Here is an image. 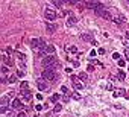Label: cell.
Returning a JSON list of instances; mask_svg holds the SVG:
<instances>
[{"label":"cell","instance_id":"cell-8","mask_svg":"<svg viewBox=\"0 0 129 117\" xmlns=\"http://www.w3.org/2000/svg\"><path fill=\"white\" fill-rule=\"evenodd\" d=\"M44 18H46V20H47V21H49V23H50V21H53L55 18H56V12H55L53 9L47 8L46 11H44Z\"/></svg>","mask_w":129,"mask_h":117},{"label":"cell","instance_id":"cell-4","mask_svg":"<svg viewBox=\"0 0 129 117\" xmlns=\"http://www.w3.org/2000/svg\"><path fill=\"white\" fill-rule=\"evenodd\" d=\"M55 64H56V59H55V56H53V55L43 58V61H41V66H43V69H44V70H49V69H52V67H53Z\"/></svg>","mask_w":129,"mask_h":117},{"label":"cell","instance_id":"cell-10","mask_svg":"<svg viewBox=\"0 0 129 117\" xmlns=\"http://www.w3.org/2000/svg\"><path fill=\"white\" fill-rule=\"evenodd\" d=\"M23 105H24V103L21 102L18 97H15V99H12V100H11V106H12L14 109H20V108H23Z\"/></svg>","mask_w":129,"mask_h":117},{"label":"cell","instance_id":"cell-46","mask_svg":"<svg viewBox=\"0 0 129 117\" xmlns=\"http://www.w3.org/2000/svg\"><path fill=\"white\" fill-rule=\"evenodd\" d=\"M103 117H106V116H103Z\"/></svg>","mask_w":129,"mask_h":117},{"label":"cell","instance_id":"cell-20","mask_svg":"<svg viewBox=\"0 0 129 117\" xmlns=\"http://www.w3.org/2000/svg\"><path fill=\"white\" fill-rule=\"evenodd\" d=\"M52 5H53V6H56V8H62L64 2H61V0H53V2H52Z\"/></svg>","mask_w":129,"mask_h":117},{"label":"cell","instance_id":"cell-17","mask_svg":"<svg viewBox=\"0 0 129 117\" xmlns=\"http://www.w3.org/2000/svg\"><path fill=\"white\" fill-rule=\"evenodd\" d=\"M125 94H126V91H125V90L118 88L117 91H114V97H120V96H125Z\"/></svg>","mask_w":129,"mask_h":117},{"label":"cell","instance_id":"cell-5","mask_svg":"<svg viewBox=\"0 0 129 117\" xmlns=\"http://www.w3.org/2000/svg\"><path fill=\"white\" fill-rule=\"evenodd\" d=\"M53 53H55V46H53V44H47V46L44 47L41 52H38V55H40L41 58L50 56V55H53Z\"/></svg>","mask_w":129,"mask_h":117},{"label":"cell","instance_id":"cell-33","mask_svg":"<svg viewBox=\"0 0 129 117\" xmlns=\"http://www.w3.org/2000/svg\"><path fill=\"white\" fill-rule=\"evenodd\" d=\"M112 58L114 59H120V53H112Z\"/></svg>","mask_w":129,"mask_h":117},{"label":"cell","instance_id":"cell-26","mask_svg":"<svg viewBox=\"0 0 129 117\" xmlns=\"http://www.w3.org/2000/svg\"><path fill=\"white\" fill-rule=\"evenodd\" d=\"M8 82H9V84L17 82V76H15V74H11V76H9V79H8Z\"/></svg>","mask_w":129,"mask_h":117},{"label":"cell","instance_id":"cell-18","mask_svg":"<svg viewBox=\"0 0 129 117\" xmlns=\"http://www.w3.org/2000/svg\"><path fill=\"white\" fill-rule=\"evenodd\" d=\"M15 55H17V58H18L20 61L26 62V55H24V53H21V52H15Z\"/></svg>","mask_w":129,"mask_h":117},{"label":"cell","instance_id":"cell-16","mask_svg":"<svg viewBox=\"0 0 129 117\" xmlns=\"http://www.w3.org/2000/svg\"><path fill=\"white\" fill-rule=\"evenodd\" d=\"M46 31L49 32V34H53V32L56 31V26H55L53 23H47L46 24Z\"/></svg>","mask_w":129,"mask_h":117},{"label":"cell","instance_id":"cell-21","mask_svg":"<svg viewBox=\"0 0 129 117\" xmlns=\"http://www.w3.org/2000/svg\"><path fill=\"white\" fill-rule=\"evenodd\" d=\"M61 109H62V105H61V103H56V105L53 106V113H61Z\"/></svg>","mask_w":129,"mask_h":117},{"label":"cell","instance_id":"cell-32","mask_svg":"<svg viewBox=\"0 0 129 117\" xmlns=\"http://www.w3.org/2000/svg\"><path fill=\"white\" fill-rule=\"evenodd\" d=\"M125 66H126V62L123 59H118V67H125Z\"/></svg>","mask_w":129,"mask_h":117},{"label":"cell","instance_id":"cell-11","mask_svg":"<svg viewBox=\"0 0 129 117\" xmlns=\"http://www.w3.org/2000/svg\"><path fill=\"white\" fill-rule=\"evenodd\" d=\"M80 40H82V41H88V43H93V41H94L91 34H82V35H80Z\"/></svg>","mask_w":129,"mask_h":117},{"label":"cell","instance_id":"cell-43","mask_svg":"<svg viewBox=\"0 0 129 117\" xmlns=\"http://www.w3.org/2000/svg\"><path fill=\"white\" fill-rule=\"evenodd\" d=\"M125 3H126V5H129V0H128V2H125Z\"/></svg>","mask_w":129,"mask_h":117},{"label":"cell","instance_id":"cell-14","mask_svg":"<svg viewBox=\"0 0 129 117\" xmlns=\"http://www.w3.org/2000/svg\"><path fill=\"white\" fill-rule=\"evenodd\" d=\"M0 103H2V108H6L8 105H11V102H9V97H8V96H3L2 99H0Z\"/></svg>","mask_w":129,"mask_h":117},{"label":"cell","instance_id":"cell-22","mask_svg":"<svg viewBox=\"0 0 129 117\" xmlns=\"http://www.w3.org/2000/svg\"><path fill=\"white\" fill-rule=\"evenodd\" d=\"M58 100H59V94L55 93V94H52V96H50V102H58Z\"/></svg>","mask_w":129,"mask_h":117},{"label":"cell","instance_id":"cell-13","mask_svg":"<svg viewBox=\"0 0 129 117\" xmlns=\"http://www.w3.org/2000/svg\"><path fill=\"white\" fill-rule=\"evenodd\" d=\"M112 21L115 24H121V23H125V17L123 15H115V17H112Z\"/></svg>","mask_w":129,"mask_h":117},{"label":"cell","instance_id":"cell-37","mask_svg":"<svg viewBox=\"0 0 129 117\" xmlns=\"http://www.w3.org/2000/svg\"><path fill=\"white\" fill-rule=\"evenodd\" d=\"M106 88H108V90H109V91H112V90H114V87H112V85H111V84H108V87H106Z\"/></svg>","mask_w":129,"mask_h":117},{"label":"cell","instance_id":"cell-35","mask_svg":"<svg viewBox=\"0 0 129 117\" xmlns=\"http://www.w3.org/2000/svg\"><path fill=\"white\" fill-rule=\"evenodd\" d=\"M97 53H100V55H103V53H105V49H103V47H99Z\"/></svg>","mask_w":129,"mask_h":117},{"label":"cell","instance_id":"cell-7","mask_svg":"<svg viewBox=\"0 0 129 117\" xmlns=\"http://www.w3.org/2000/svg\"><path fill=\"white\" fill-rule=\"evenodd\" d=\"M37 87L41 91H47V90H49V82H47L44 78H40V79L37 81Z\"/></svg>","mask_w":129,"mask_h":117},{"label":"cell","instance_id":"cell-28","mask_svg":"<svg viewBox=\"0 0 129 117\" xmlns=\"http://www.w3.org/2000/svg\"><path fill=\"white\" fill-rule=\"evenodd\" d=\"M61 93H62V94H65V96H67V94H68V88H67L65 85H62V87H61Z\"/></svg>","mask_w":129,"mask_h":117},{"label":"cell","instance_id":"cell-12","mask_svg":"<svg viewBox=\"0 0 129 117\" xmlns=\"http://www.w3.org/2000/svg\"><path fill=\"white\" fill-rule=\"evenodd\" d=\"M76 23H77V17H68L67 18V26L68 27H73Z\"/></svg>","mask_w":129,"mask_h":117},{"label":"cell","instance_id":"cell-30","mask_svg":"<svg viewBox=\"0 0 129 117\" xmlns=\"http://www.w3.org/2000/svg\"><path fill=\"white\" fill-rule=\"evenodd\" d=\"M18 67H20V70L23 71V70H24L27 66H26V62H23V61H20V62H18Z\"/></svg>","mask_w":129,"mask_h":117},{"label":"cell","instance_id":"cell-24","mask_svg":"<svg viewBox=\"0 0 129 117\" xmlns=\"http://www.w3.org/2000/svg\"><path fill=\"white\" fill-rule=\"evenodd\" d=\"M117 76H118V81H125V79H126V74H125L123 73V71H118V73H117Z\"/></svg>","mask_w":129,"mask_h":117},{"label":"cell","instance_id":"cell-44","mask_svg":"<svg viewBox=\"0 0 129 117\" xmlns=\"http://www.w3.org/2000/svg\"><path fill=\"white\" fill-rule=\"evenodd\" d=\"M32 117H38V116H37V114H34V116H32Z\"/></svg>","mask_w":129,"mask_h":117},{"label":"cell","instance_id":"cell-42","mask_svg":"<svg viewBox=\"0 0 129 117\" xmlns=\"http://www.w3.org/2000/svg\"><path fill=\"white\" fill-rule=\"evenodd\" d=\"M88 117H97V114H90Z\"/></svg>","mask_w":129,"mask_h":117},{"label":"cell","instance_id":"cell-19","mask_svg":"<svg viewBox=\"0 0 129 117\" xmlns=\"http://www.w3.org/2000/svg\"><path fill=\"white\" fill-rule=\"evenodd\" d=\"M67 52H70V53H77V47L76 46H67Z\"/></svg>","mask_w":129,"mask_h":117},{"label":"cell","instance_id":"cell-6","mask_svg":"<svg viewBox=\"0 0 129 117\" xmlns=\"http://www.w3.org/2000/svg\"><path fill=\"white\" fill-rule=\"evenodd\" d=\"M30 97H32V94H30V91H29V90H21V91H20V97H18V99H20L21 102L26 105V103L30 100Z\"/></svg>","mask_w":129,"mask_h":117},{"label":"cell","instance_id":"cell-23","mask_svg":"<svg viewBox=\"0 0 129 117\" xmlns=\"http://www.w3.org/2000/svg\"><path fill=\"white\" fill-rule=\"evenodd\" d=\"M72 99H75V100H80V99H82V96H80V94L77 93V91H75V93L72 94Z\"/></svg>","mask_w":129,"mask_h":117},{"label":"cell","instance_id":"cell-38","mask_svg":"<svg viewBox=\"0 0 129 117\" xmlns=\"http://www.w3.org/2000/svg\"><path fill=\"white\" fill-rule=\"evenodd\" d=\"M37 99H38V100H43V94L38 93V94H37Z\"/></svg>","mask_w":129,"mask_h":117},{"label":"cell","instance_id":"cell-2","mask_svg":"<svg viewBox=\"0 0 129 117\" xmlns=\"http://www.w3.org/2000/svg\"><path fill=\"white\" fill-rule=\"evenodd\" d=\"M41 78H44L47 82H56V81H58V73L55 70H50V69L49 70H43Z\"/></svg>","mask_w":129,"mask_h":117},{"label":"cell","instance_id":"cell-36","mask_svg":"<svg viewBox=\"0 0 129 117\" xmlns=\"http://www.w3.org/2000/svg\"><path fill=\"white\" fill-rule=\"evenodd\" d=\"M125 56H126V59H129V49L125 50Z\"/></svg>","mask_w":129,"mask_h":117},{"label":"cell","instance_id":"cell-41","mask_svg":"<svg viewBox=\"0 0 129 117\" xmlns=\"http://www.w3.org/2000/svg\"><path fill=\"white\" fill-rule=\"evenodd\" d=\"M125 37H126V40L129 41V31H126V32H125Z\"/></svg>","mask_w":129,"mask_h":117},{"label":"cell","instance_id":"cell-25","mask_svg":"<svg viewBox=\"0 0 129 117\" xmlns=\"http://www.w3.org/2000/svg\"><path fill=\"white\" fill-rule=\"evenodd\" d=\"M79 79L82 81V82H87V81H88V76H87V73H80V74H79Z\"/></svg>","mask_w":129,"mask_h":117},{"label":"cell","instance_id":"cell-40","mask_svg":"<svg viewBox=\"0 0 129 117\" xmlns=\"http://www.w3.org/2000/svg\"><path fill=\"white\" fill-rule=\"evenodd\" d=\"M23 74H24V73H23V71H21V70H20V71H17V76H18V78H21V76H23Z\"/></svg>","mask_w":129,"mask_h":117},{"label":"cell","instance_id":"cell-31","mask_svg":"<svg viewBox=\"0 0 129 117\" xmlns=\"http://www.w3.org/2000/svg\"><path fill=\"white\" fill-rule=\"evenodd\" d=\"M18 117H27V113L26 111H20L18 113Z\"/></svg>","mask_w":129,"mask_h":117},{"label":"cell","instance_id":"cell-29","mask_svg":"<svg viewBox=\"0 0 129 117\" xmlns=\"http://www.w3.org/2000/svg\"><path fill=\"white\" fill-rule=\"evenodd\" d=\"M27 87H29V85H27V81H23V82L20 84V88H21V90H26Z\"/></svg>","mask_w":129,"mask_h":117},{"label":"cell","instance_id":"cell-1","mask_svg":"<svg viewBox=\"0 0 129 117\" xmlns=\"http://www.w3.org/2000/svg\"><path fill=\"white\" fill-rule=\"evenodd\" d=\"M94 11H96V14L100 15V17L105 18V20H112V17H111V14H109V11L105 8V5H103V3H100V5H99L97 8L94 9Z\"/></svg>","mask_w":129,"mask_h":117},{"label":"cell","instance_id":"cell-27","mask_svg":"<svg viewBox=\"0 0 129 117\" xmlns=\"http://www.w3.org/2000/svg\"><path fill=\"white\" fill-rule=\"evenodd\" d=\"M0 70H2V74H5V76H6V73H8V66H5V64H2V67H0Z\"/></svg>","mask_w":129,"mask_h":117},{"label":"cell","instance_id":"cell-9","mask_svg":"<svg viewBox=\"0 0 129 117\" xmlns=\"http://www.w3.org/2000/svg\"><path fill=\"white\" fill-rule=\"evenodd\" d=\"M70 79H72V82H73V87H75V90H83V82L79 79V78L72 76Z\"/></svg>","mask_w":129,"mask_h":117},{"label":"cell","instance_id":"cell-15","mask_svg":"<svg viewBox=\"0 0 129 117\" xmlns=\"http://www.w3.org/2000/svg\"><path fill=\"white\" fill-rule=\"evenodd\" d=\"M99 5H100V2H85V6L90 9H96Z\"/></svg>","mask_w":129,"mask_h":117},{"label":"cell","instance_id":"cell-39","mask_svg":"<svg viewBox=\"0 0 129 117\" xmlns=\"http://www.w3.org/2000/svg\"><path fill=\"white\" fill-rule=\"evenodd\" d=\"M90 55H91V56H96V55H97V52H96V50H91V52H90Z\"/></svg>","mask_w":129,"mask_h":117},{"label":"cell","instance_id":"cell-34","mask_svg":"<svg viewBox=\"0 0 129 117\" xmlns=\"http://www.w3.org/2000/svg\"><path fill=\"white\" fill-rule=\"evenodd\" d=\"M35 109H37V111H41V109H43V105H40V103L35 105Z\"/></svg>","mask_w":129,"mask_h":117},{"label":"cell","instance_id":"cell-45","mask_svg":"<svg viewBox=\"0 0 129 117\" xmlns=\"http://www.w3.org/2000/svg\"><path fill=\"white\" fill-rule=\"evenodd\" d=\"M64 117H73V116H64Z\"/></svg>","mask_w":129,"mask_h":117},{"label":"cell","instance_id":"cell-3","mask_svg":"<svg viewBox=\"0 0 129 117\" xmlns=\"http://www.w3.org/2000/svg\"><path fill=\"white\" fill-rule=\"evenodd\" d=\"M46 46L47 44L44 43V40H41V38H34V40H30V47L34 49L35 52H41Z\"/></svg>","mask_w":129,"mask_h":117}]
</instances>
